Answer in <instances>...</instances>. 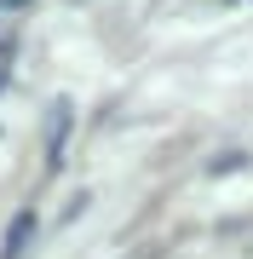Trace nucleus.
Instances as JSON below:
<instances>
[{"label":"nucleus","mask_w":253,"mask_h":259,"mask_svg":"<svg viewBox=\"0 0 253 259\" xmlns=\"http://www.w3.org/2000/svg\"><path fill=\"white\" fill-rule=\"evenodd\" d=\"M29 236H35V207H18V219H12L6 236H0V259H23L29 253Z\"/></svg>","instance_id":"nucleus-1"},{"label":"nucleus","mask_w":253,"mask_h":259,"mask_svg":"<svg viewBox=\"0 0 253 259\" xmlns=\"http://www.w3.org/2000/svg\"><path fill=\"white\" fill-rule=\"evenodd\" d=\"M6 6H29V0H6Z\"/></svg>","instance_id":"nucleus-5"},{"label":"nucleus","mask_w":253,"mask_h":259,"mask_svg":"<svg viewBox=\"0 0 253 259\" xmlns=\"http://www.w3.org/2000/svg\"><path fill=\"white\" fill-rule=\"evenodd\" d=\"M132 259H161V253H132Z\"/></svg>","instance_id":"nucleus-4"},{"label":"nucleus","mask_w":253,"mask_h":259,"mask_svg":"<svg viewBox=\"0 0 253 259\" xmlns=\"http://www.w3.org/2000/svg\"><path fill=\"white\" fill-rule=\"evenodd\" d=\"M236 167H247V156H242V150H225V156L213 161V173H236Z\"/></svg>","instance_id":"nucleus-3"},{"label":"nucleus","mask_w":253,"mask_h":259,"mask_svg":"<svg viewBox=\"0 0 253 259\" xmlns=\"http://www.w3.org/2000/svg\"><path fill=\"white\" fill-rule=\"evenodd\" d=\"M64 144H69V104H58V115H52V127H46V156H52V167L64 161Z\"/></svg>","instance_id":"nucleus-2"}]
</instances>
